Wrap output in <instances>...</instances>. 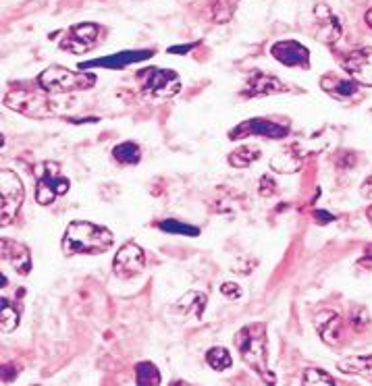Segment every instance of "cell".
Here are the masks:
<instances>
[{"label": "cell", "instance_id": "cell-21", "mask_svg": "<svg viewBox=\"0 0 372 386\" xmlns=\"http://www.w3.org/2000/svg\"><path fill=\"white\" fill-rule=\"evenodd\" d=\"M112 158L121 164H137L142 158V150L133 141H123L112 150Z\"/></svg>", "mask_w": 372, "mask_h": 386}, {"label": "cell", "instance_id": "cell-30", "mask_svg": "<svg viewBox=\"0 0 372 386\" xmlns=\"http://www.w3.org/2000/svg\"><path fill=\"white\" fill-rule=\"evenodd\" d=\"M275 192H277V183H275V179H273L271 175H265V177L260 179V195L271 197V195H275Z\"/></svg>", "mask_w": 372, "mask_h": 386}, {"label": "cell", "instance_id": "cell-7", "mask_svg": "<svg viewBox=\"0 0 372 386\" xmlns=\"http://www.w3.org/2000/svg\"><path fill=\"white\" fill-rule=\"evenodd\" d=\"M140 79L144 82V92L150 96L171 98L181 90V79L171 69H146L140 71Z\"/></svg>", "mask_w": 372, "mask_h": 386}, {"label": "cell", "instance_id": "cell-1", "mask_svg": "<svg viewBox=\"0 0 372 386\" xmlns=\"http://www.w3.org/2000/svg\"><path fill=\"white\" fill-rule=\"evenodd\" d=\"M112 243H114V235L106 226L94 224L88 220H73L69 222L65 237H63V254L65 256H77V254L96 256V254L106 252Z\"/></svg>", "mask_w": 372, "mask_h": 386}, {"label": "cell", "instance_id": "cell-36", "mask_svg": "<svg viewBox=\"0 0 372 386\" xmlns=\"http://www.w3.org/2000/svg\"><path fill=\"white\" fill-rule=\"evenodd\" d=\"M366 216H369V218H371V220H372V206H371V208H369V210H366Z\"/></svg>", "mask_w": 372, "mask_h": 386}, {"label": "cell", "instance_id": "cell-17", "mask_svg": "<svg viewBox=\"0 0 372 386\" xmlns=\"http://www.w3.org/2000/svg\"><path fill=\"white\" fill-rule=\"evenodd\" d=\"M320 86H322V90H325L327 94H331V96H335V98H341V100H350V98H354L356 94H358V90H360V84H358L356 79L345 82V79L335 77V75L322 77Z\"/></svg>", "mask_w": 372, "mask_h": 386}, {"label": "cell", "instance_id": "cell-15", "mask_svg": "<svg viewBox=\"0 0 372 386\" xmlns=\"http://www.w3.org/2000/svg\"><path fill=\"white\" fill-rule=\"evenodd\" d=\"M289 92L287 86L279 82L277 77L269 75V73H260V71H254L250 75V82H248V90L244 92L246 96L258 98V96H273V94H285Z\"/></svg>", "mask_w": 372, "mask_h": 386}, {"label": "cell", "instance_id": "cell-23", "mask_svg": "<svg viewBox=\"0 0 372 386\" xmlns=\"http://www.w3.org/2000/svg\"><path fill=\"white\" fill-rule=\"evenodd\" d=\"M339 370L348 374H360L372 378V355L369 357H350L345 362H339Z\"/></svg>", "mask_w": 372, "mask_h": 386}, {"label": "cell", "instance_id": "cell-12", "mask_svg": "<svg viewBox=\"0 0 372 386\" xmlns=\"http://www.w3.org/2000/svg\"><path fill=\"white\" fill-rule=\"evenodd\" d=\"M0 247H2V260L8 262L21 277H27L31 272V254L23 243L4 237L0 241Z\"/></svg>", "mask_w": 372, "mask_h": 386}, {"label": "cell", "instance_id": "cell-34", "mask_svg": "<svg viewBox=\"0 0 372 386\" xmlns=\"http://www.w3.org/2000/svg\"><path fill=\"white\" fill-rule=\"evenodd\" d=\"M189 48H191V46H181V48H179V46H175V48H171L169 52H173V54H175V52H187Z\"/></svg>", "mask_w": 372, "mask_h": 386}, {"label": "cell", "instance_id": "cell-18", "mask_svg": "<svg viewBox=\"0 0 372 386\" xmlns=\"http://www.w3.org/2000/svg\"><path fill=\"white\" fill-rule=\"evenodd\" d=\"M152 56V52L148 50H137V52H121V54H114V56H108V59H100V61H90V63H84L82 67L88 69V67H112V69H119V67H125L127 63H135V61H144Z\"/></svg>", "mask_w": 372, "mask_h": 386}, {"label": "cell", "instance_id": "cell-28", "mask_svg": "<svg viewBox=\"0 0 372 386\" xmlns=\"http://www.w3.org/2000/svg\"><path fill=\"white\" fill-rule=\"evenodd\" d=\"M304 385L329 386V385H335V380H333L327 372H322V370H318V368H310V370H306V374H304Z\"/></svg>", "mask_w": 372, "mask_h": 386}, {"label": "cell", "instance_id": "cell-19", "mask_svg": "<svg viewBox=\"0 0 372 386\" xmlns=\"http://www.w3.org/2000/svg\"><path fill=\"white\" fill-rule=\"evenodd\" d=\"M302 167V156L295 152V148H285L281 154H277L273 160H271V169L283 173V175H291L295 171H299Z\"/></svg>", "mask_w": 372, "mask_h": 386}, {"label": "cell", "instance_id": "cell-9", "mask_svg": "<svg viewBox=\"0 0 372 386\" xmlns=\"http://www.w3.org/2000/svg\"><path fill=\"white\" fill-rule=\"evenodd\" d=\"M98 31H100V29H98V25H94V23H80V25H73V27H69L67 36L63 38L61 48L67 50V52H73V54L88 52L90 48L96 46Z\"/></svg>", "mask_w": 372, "mask_h": 386}, {"label": "cell", "instance_id": "cell-4", "mask_svg": "<svg viewBox=\"0 0 372 386\" xmlns=\"http://www.w3.org/2000/svg\"><path fill=\"white\" fill-rule=\"evenodd\" d=\"M36 201L40 206H50L59 195L69 192V179L61 175V167L57 162H40L36 167Z\"/></svg>", "mask_w": 372, "mask_h": 386}, {"label": "cell", "instance_id": "cell-5", "mask_svg": "<svg viewBox=\"0 0 372 386\" xmlns=\"http://www.w3.org/2000/svg\"><path fill=\"white\" fill-rule=\"evenodd\" d=\"M0 195H2L0 218H2V224L6 226L17 216V212H19V208L23 203V197H25L23 183H21L17 173H13L8 169H4L0 173Z\"/></svg>", "mask_w": 372, "mask_h": 386}, {"label": "cell", "instance_id": "cell-24", "mask_svg": "<svg viewBox=\"0 0 372 386\" xmlns=\"http://www.w3.org/2000/svg\"><path fill=\"white\" fill-rule=\"evenodd\" d=\"M177 305H179V309H181V311H186V314H189V316L200 318V316H202V311H204V305H206V295L195 293V291H189Z\"/></svg>", "mask_w": 372, "mask_h": 386}, {"label": "cell", "instance_id": "cell-22", "mask_svg": "<svg viewBox=\"0 0 372 386\" xmlns=\"http://www.w3.org/2000/svg\"><path fill=\"white\" fill-rule=\"evenodd\" d=\"M206 364L214 370V372H225L231 368L233 360L229 355V351L225 347H212L206 351Z\"/></svg>", "mask_w": 372, "mask_h": 386}, {"label": "cell", "instance_id": "cell-8", "mask_svg": "<svg viewBox=\"0 0 372 386\" xmlns=\"http://www.w3.org/2000/svg\"><path fill=\"white\" fill-rule=\"evenodd\" d=\"M112 268H114L117 277H121V279L137 277L146 268V254H144V249L137 243H125L117 252Z\"/></svg>", "mask_w": 372, "mask_h": 386}, {"label": "cell", "instance_id": "cell-29", "mask_svg": "<svg viewBox=\"0 0 372 386\" xmlns=\"http://www.w3.org/2000/svg\"><path fill=\"white\" fill-rule=\"evenodd\" d=\"M161 229H163V231H167V233H184V235H198V229H193V226H187V224L179 222V220H165V222L161 224Z\"/></svg>", "mask_w": 372, "mask_h": 386}, {"label": "cell", "instance_id": "cell-3", "mask_svg": "<svg viewBox=\"0 0 372 386\" xmlns=\"http://www.w3.org/2000/svg\"><path fill=\"white\" fill-rule=\"evenodd\" d=\"M38 86L46 90L48 94H63V92H80V90H90L96 86V75L86 71H71L67 67H48L46 71L40 73Z\"/></svg>", "mask_w": 372, "mask_h": 386}, {"label": "cell", "instance_id": "cell-31", "mask_svg": "<svg viewBox=\"0 0 372 386\" xmlns=\"http://www.w3.org/2000/svg\"><path fill=\"white\" fill-rule=\"evenodd\" d=\"M221 293H223L225 297H229V299H239V297L244 295V291L239 289V285H235V283H223Z\"/></svg>", "mask_w": 372, "mask_h": 386}, {"label": "cell", "instance_id": "cell-2", "mask_svg": "<svg viewBox=\"0 0 372 386\" xmlns=\"http://www.w3.org/2000/svg\"><path fill=\"white\" fill-rule=\"evenodd\" d=\"M235 345L241 353V360L262 378L269 383L275 380L269 368V347H267V328L265 324H250L244 326L235 334Z\"/></svg>", "mask_w": 372, "mask_h": 386}, {"label": "cell", "instance_id": "cell-10", "mask_svg": "<svg viewBox=\"0 0 372 386\" xmlns=\"http://www.w3.org/2000/svg\"><path fill=\"white\" fill-rule=\"evenodd\" d=\"M343 69L360 86L372 88V48H360L343 59Z\"/></svg>", "mask_w": 372, "mask_h": 386}, {"label": "cell", "instance_id": "cell-13", "mask_svg": "<svg viewBox=\"0 0 372 386\" xmlns=\"http://www.w3.org/2000/svg\"><path fill=\"white\" fill-rule=\"evenodd\" d=\"M314 19L318 23L316 36L320 38V42L325 44H335L341 38V23L335 17V13L327 6V4H316L314 8Z\"/></svg>", "mask_w": 372, "mask_h": 386}, {"label": "cell", "instance_id": "cell-25", "mask_svg": "<svg viewBox=\"0 0 372 386\" xmlns=\"http://www.w3.org/2000/svg\"><path fill=\"white\" fill-rule=\"evenodd\" d=\"M135 376H137V385L140 386H158L161 385V374L156 370L154 364L150 362H142L135 366Z\"/></svg>", "mask_w": 372, "mask_h": 386}, {"label": "cell", "instance_id": "cell-20", "mask_svg": "<svg viewBox=\"0 0 372 386\" xmlns=\"http://www.w3.org/2000/svg\"><path fill=\"white\" fill-rule=\"evenodd\" d=\"M260 158V150L254 148V146H241L237 150H233L229 154V164L235 167V169H246L250 164H254L256 160Z\"/></svg>", "mask_w": 372, "mask_h": 386}, {"label": "cell", "instance_id": "cell-16", "mask_svg": "<svg viewBox=\"0 0 372 386\" xmlns=\"http://www.w3.org/2000/svg\"><path fill=\"white\" fill-rule=\"evenodd\" d=\"M341 326H343V322L335 311H322L316 316V330L327 345H339Z\"/></svg>", "mask_w": 372, "mask_h": 386}, {"label": "cell", "instance_id": "cell-11", "mask_svg": "<svg viewBox=\"0 0 372 386\" xmlns=\"http://www.w3.org/2000/svg\"><path fill=\"white\" fill-rule=\"evenodd\" d=\"M271 54L287 67H306L310 61V50L295 40H283L273 44Z\"/></svg>", "mask_w": 372, "mask_h": 386}, {"label": "cell", "instance_id": "cell-14", "mask_svg": "<svg viewBox=\"0 0 372 386\" xmlns=\"http://www.w3.org/2000/svg\"><path fill=\"white\" fill-rule=\"evenodd\" d=\"M289 133L287 125H279V123H271L267 118H252L241 123L237 129L231 131L233 139H239L241 135H265V137H285Z\"/></svg>", "mask_w": 372, "mask_h": 386}, {"label": "cell", "instance_id": "cell-32", "mask_svg": "<svg viewBox=\"0 0 372 386\" xmlns=\"http://www.w3.org/2000/svg\"><path fill=\"white\" fill-rule=\"evenodd\" d=\"M314 218H316L320 224H327L329 220H335V216H333V214H327V212H320V210H318V212H314Z\"/></svg>", "mask_w": 372, "mask_h": 386}, {"label": "cell", "instance_id": "cell-27", "mask_svg": "<svg viewBox=\"0 0 372 386\" xmlns=\"http://www.w3.org/2000/svg\"><path fill=\"white\" fill-rule=\"evenodd\" d=\"M235 6H237V0H216L212 4V21L214 23H227L233 13H235Z\"/></svg>", "mask_w": 372, "mask_h": 386}, {"label": "cell", "instance_id": "cell-35", "mask_svg": "<svg viewBox=\"0 0 372 386\" xmlns=\"http://www.w3.org/2000/svg\"><path fill=\"white\" fill-rule=\"evenodd\" d=\"M366 23H369V27L372 29V8L366 13Z\"/></svg>", "mask_w": 372, "mask_h": 386}, {"label": "cell", "instance_id": "cell-33", "mask_svg": "<svg viewBox=\"0 0 372 386\" xmlns=\"http://www.w3.org/2000/svg\"><path fill=\"white\" fill-rule=\"evenodd\" d=\"M362 195H364V197H372V179H369V181L364 183V187H362Z\"/></svg>", "mask_w": 372, "mask_h": 386}, {"label": "cell", "instance_id": "cell-6", "mask_svg": "<svg viewBox=\"0 0 372 386\" xmlns=\"http://www.w3.org/2000/svg\"><path fill=\"white\" fill-rule=\"evenodd\" d=\"M46 90L38 92V90H13L6 94V106L27 114V116H50L54 106L52 102H48Z\"/></svg>", "mask_w": 372, "mask_h": 386}, {"label": "cell", "instance_id": "cell-26", "mask_svg": "<svg viewBox=\"0 0 372 386\" xmlns=\"http://www.w3.org/2000/svg\"><path fill=\"white\" fill-rule=\"evenodd\" d=\"M19 326V311L8 303V299H2L0 307V330L2 332H13Z\"/></svg>", "mask_w": 372, "mask_h": 386}]
</instances>
